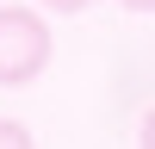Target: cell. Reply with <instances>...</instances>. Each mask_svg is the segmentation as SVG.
Returning <instances> with one entry per match:
<instances>
[{
  "mask_svg": "<svg viewBox=\"0 0 155 149\" xmlns=\"http://www.w3.org/2000/svg\"><path fill=\"white\" fill-rule=\"evenodd\" d=\"M50 68V25L31 6H0V87H31Z\"/></svg>",
  "mask_w": 155,
  "mask_h": 149,
  "instance_id": "1",
  "label": "cell"
},
{
  "mask_svg": "<svg viewBox=\"0 0 155 149\" xmlns=\"http://www.w3.org/2000/svg\"><path fill=\"white\" fill-rule=\"evenodd\" d=\"M0 149H37V143H31V131L19 118H0Z\"/></svg>",
  "mask_w": 155,
  "mask_h": 149,
  "instance_id": "2",
  "label": "cell"
},
{
  "mask_svg": "<svg viewBox=\"0 0 155 149\" xmlns=\"http://www.w3.org/2000/svg\"><path fill=\"white\" fill-rule=\"evenodd\" d=\"M37 6H50V12H87L93 0H37Z\"/></svg>",
  "mask_w": 155,
  "mask_h": 149,
  "instance_id": "3",
  "label": "cell"
},
{
  "mask_svg": "<svg viewBox=\"0 0 155 149\" xmlns=\"http://www.w3.org/2000/svg\"><path fill=\"white\" fill-rule=\"evenodd\" d=\"M137 143H143V149H155V106L143 112V131H137Z\"/></svg>",
  "mask_w": 155,
  "mask_h": 149,
  "instance_id": "4",
  "label": "cell"
},
{
  "mask_svg": "<svg viewBox=\"0 0 155 149\" xmlns=\"http://www.w3.org/2000/svg\"><path fill=\"white\" fill-rule=\"evenodd\" d=\"M124 12H155V0H118Z\"/></svg>",
  "mask_w": 155,
  "mask_h": 149,
  "instance_id": "5",
  "label": "cell"
}]
</instances>
